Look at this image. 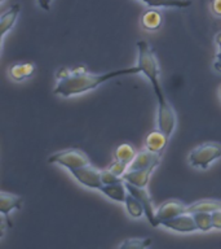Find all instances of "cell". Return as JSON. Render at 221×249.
<instances>
[{
  "label": "cell",
  "mask_w": 221,
  "mask_h": 249,
  "mask_svg": "<svg viewBox=\"0 0 221 249\" xmlns=\"http://www.w3.org/2000/svg\"><path fill=\"white\" fill-rule=\"evenodd\" d=\"M137 53H139L137 66H139L140 73L143 74L147 78V81L150 82L157 101H158V118H157L158 128L170 138L174 134L177 118H176L174 109L167 100L166 93L163 92L162 86L159 82L160 69H159L157 56L146 40L137 42Z\"/></svg>",
  "instance_id": "cell-1"
},
{
  "label": "cell",
  "mask_w": 221,
  "mask_h": 249,
  "mask_svg": "<svg viewBox=\"0 0 221 249\" xmlns=\"http://www.w3.org/2000/svg\"><path fill=\"white\" fill-rule=\"evenodd\" d=\"M139 73L140 69L137 65L101 74L88 73L83 66H79V68L73 70L67 69V68H61L56 74L58 83L54 87L53 93L60 95L62 97H70L97 89V87H100L101 85H104L105 82L110 81L112 78Z\"/></svg>",
  "instance_id": "cell-2"
},
{
  "label": "cell",
  "mask_w": 221,
  "mask_h": 249,
  "mask_svg": "<svg viewBox=\"0 0 221 249\" xmlns=\"http://www.w3.org/2000/svg\"><path fill=\"white\" fill-rule=\"evenodd\" d=\"M221 157V144L213 143H203L199 147L190 152L189 162L191 166L207 169V167Z\"/></svg>",
  "instance_id": "cell-3"
},
{
  "label": "cell",
  "mask_w": 221,
  "mask_h": 249,
  "mask_svg": "<svg viewBox=\"0 0 221 249\" xmlns=\"http://www.w3.org/2000/svg\"><path fill=\"white\" fill-rule=\"evenodd\" d=\"M49 163H58L61 166L66 167L67 170H74L78 167L85 166L88 165L89 157L85 155L84 152L77 148H71V149H65V151L57 152L49 157L48 160Z\"/></svg>",
  "instance_id": "cell-4"
},
{
  "label": "cell",
  "mask_w": 221,
  "mask_h": 249,
  "mask_svg": "<svg viewBox=\"0 0 221 249\" xmlns=\"http://www.w3.org/2000/svg\"><path fill=\"white\" fill-rule=\"evenodd\" d=\"M70 173L83 186L93 188V190H98L102 186V179H101L102 170H98L97 167H93L91 163L85 165V166L74 169V170H70Z\"/></svg>",
  "instance_id": "cell-5"
},
{
  "label": "cell",
  "mask_w": 221,
  "mask_h": 249,
  "mask_svg": "<svg viewBox=\"0 0 221 249\" xmlns=\"http://www.w3.org/2000/svg\"><path fill=\"white\" fill-rule=\"evenodd\" d=\"M126 183V187H127L128 192L131 195H133L137 200H139L143 206V210H145V217L147 218V221L150 222V225L153 227H158L159 223L157 221V215H155V209L153 206V201H151V197L149 192H147L146 187H137L133 186L131 183Z\"/></svg>",
  "instance_id": "cell-6"
},
{
  "label": "cell",
  "mask_w": 221,
  "mask_h": 249,
  "mask_svg": "<svg viewBox=\"0 0 221 249\" xmlns=\"http://www.w3.org/2000/svg\"><path fill=\"white\" fill-rule=\"evenodd\" d=\"M160 225L164 226L166 229H170L172 231L181 233L194 232V231L198 230V226L195 223L193 213H189V212L180 214L177 217L168 219V221H163Z\"/></svg>",
  "instance_id": "cell-7"
},
{
  "label": "cell",
  "mask_w": 221,
  "mask_h": 249,
  "mask_svg": "<svg viewBox=\"0 0 221 249\" xmlns=\"http://www.w3.org/2000/svg\"><path fill=\"white\" fill-rule=\"evenodd\" d=\"M186 212H188V206L184 202L178 201V200H168L159 206L158 210L155 212V215H157V221L160 226L163 221L172 219V218L177 217L182 213H186Z\"/></svg>",
  "instance_id": "cell-8"
},
{
  "label": "cell",
  "mask_w": 221,
  "mask_h": 249,
  "mask_svg": "<svg viewBox=\"0 0 221 249\" xmlns=\"http://www.w3.org/2000/svg\"><path fill=\"white\" fill-rule=\"evenodd\" d=\"M160 157H162V153L151 152L145 148L143 151L136 153L135 160L128 165V170H137V169H142L151 165H159Z\"/></svg>",
  "instance_id": "cell-9"
},
{
  "label": "cell",
  "mask_w": 221,
  "mask_h": 249,
  "mask_svg": "<svg viewBox=\"0 0 221 249\" xmlns=\"http://www.w3.org/2000/svg\"><path fill=\"white\" fill-rule=\"evenodd\" d=\"M158 165H151V166L137 169V170H128L123 174L124 182H128L137 187H146L150 179V175L155 167Z\"/></svg>",
  "instance_id": "cell-10"
},
{
  "label": "cell",
  "mask_w": 221,
  "mask_h": 249,
  "mask_svg": "<svg viewBox=\"0 0 221 249\" xmlns=\"http://www.w3.org/2000/svg\"><path fill=\"white\" fill-rule=\"evenodd\" d=\"M22 197L18 195L11 192H1L0 194V212L4 214V219H8V215L12 210L21 209L22 208Z\"/></svg>",
  "instance_id": "cell-11"
},
{
  "label": "cell",
  "mask_w": 221,
  "mask_h": 249,
  "mask_svg": "<svg viewBox=\"0 0 221 249\" xmlns=\"http://www.w3.org/2000/svg\"><path fill=\"white\" fill-rule=\"evenodd\" d=\"M98 191L116 202H124L128 195V190L124 182L114 183V184H102Z\"/></svg>",
  "instance_id": "cell-12"
},
{
  "label": "cell",
  "mask_w": 221,
  "mask_h": 249,
  "mask_svg": "<svg viewBox=\"0 0 221 249\" xmlns=\"http://www.w3.org/2000/svg\"><path fill=\"white\" fill-rule=\"evenodd\" d=\"M167 142H168V136L158 128V130L149 132V135L145 139V148L151 152L163 153V149L166 148Z\"/></svg>",
  "instance_id": "cell-13"
},
{
  "label": "cell",
  "mask_w": 221,
  "mask_h": 249,
  "mask_svg": "<svg viewBox=\"0 0 221 249\" xmlns=\"http://www.w3.org/2000/svg\"><path fill=\"white\" fill-rule=\"evenodd\" d=\"M36 66L31 62H16L9 68V75L13 81L21 82L35 73Z\"/></svg>",
  "instance_id": "cell-14"
},
{
  "label": "cell",
  "mask_w": 221,
  "mask_h": 249,
  "mask_svg": "<svg viewBox=\"0 0 221 249\" xmlns=\"http://www.w3.org/2000/svg\"><path fill=\"white\" fill-rule=\"evenodd\" d=\"M19 12H21V5L15 4L12 5L7 12H4L0 18V31H1V39H4L5 34L11 30L12 27L15 26L17 17H18Z\"/></svg>",
  "instance_id": "cell-15"
},
{
  "label": "cell",
  "mask_w": 221,
  "mask_h": 249,
  "mask_svg": "<svg viewBox=\"0 0 221 249\" xmlns=\"http://www.w3.org/2000/svg\"><path fill=\"white\" fill-rule=\"evenodd\" d=\"M141 25L145 30L155 31L162 26V15L155 9H149L141 16Z\"/></svg>",
  "instance_id": "cell-16"
},
{
  "label": "cell",
  "mask_w": 221,
  "mask_h": 249,
  "mask_svg": "<svg viewBox=\"0 0 221 249\" xmlns=\"http://www.w3.org/2000/svg\"><path fill=\"white\" fill-rule=\"evenodd\" d=\"M150 8H188L190 0H141Z\"/></svg>",
  "instance_id": "cell-17"
},
{
  "label": "cell",
  "mask_w": 221,
  "mask_h": 249,
  "mask_svg": "<svg viewBox=\"0 0 221 249\" xmlns=\"http://www.w3.org/2000/svg\"><path fill=\"white\" fill-rule=\"evenodd\" d=\"M216 210H221V201H213V200H202V201L194 202L188 206L189 213H197V212H207L213 213Z\"/></svg>",
  "instance_id": "cell-18"
},
{
  "label": "cell",
  "mask_w": 221,
  "mask_h": 249,
  "mask_svg": "<svg viewBox=\"0 0 221 249\" xmlns=\"http://www.w3.org/2000/svg\"><path fill=\"white\" fill-rule=\"evenodd\" d=\"M124 205H126L127 213L129 214L132 218H141L142 215H145V210H143L142 204H141L133 195L129 194V192H128L127 197H126Z\"/></svg>",
  "instance_id": "cell-19"
},
{
  "label": "cell",
  "mask_w": 221,
  "mask_h": 249,
  "mask_svg": "<svg viewBox=\"0 0 221 249\" xmlns=\"http://www.w3.org/2000/svg\"><path fill=\"white\" fill-rule=\"evenodd\" d=\"M193 215L199 231L205 232V231H209L211 229H213L212 213H207V212H197V213H193Z\"/></svg>",
  "instance_id": "cell-20"
},
{
  "label": "cell",
  "mask_w": 221,
  "mask_h": 249,
  "mask_svg": "<svg viewBox=\"0 0 221 249\" xmlns=\"http://www.w3.org/2000/svg\"><path fill=\"white\" fill-rule=\"evenodd\" d=\"M136 152L129 144H120L119 147L115 149V159L120 160L126 163H129L135 160Z\"/></svg>",
  "instance_id": "cell-21"
},
{
  "label": "cell",
  "mask_w": 221,
  "mask_h": 249,
  "mask_svg": "<svg viewBox=\"0 0 221 249\" xmlns=\"http://www.w3.org/2000/svg\"><path fill=\"white\" fill-rule=\"evenodd\" d=\"M151 244L150 239H128L119 245V248H145Z\"/></svg>",
  "instance_id": "cell-22"
},
{
  "label": "cell",
  "mask_w": 221,
  "mask_h": 249,
  "mask_svg": "<svg viewBox=\"0 0 221 249\" xmlns=\"http://www.w3.org/2000/svg\"><path fill=\"white\" fill-rule=\"evenodd\" d=\"M101 179H102V184H114V183L124 182L123 177H119V175L114 174V173L109 170V169H106V170H102Z\"/></svg>",
  "instance_id": "cell-23"
},
{
  "label": "cell",
  "mask_w": 221,
  "mask_h": 249,
  "mask_svg": "<svg viewBox=\"0 0 221 249\" xmlns=\"http://www.w3.org/2000/svg\"><path fill=\"white\" fill-rule=\"evenodd\" d=\"M128 163L123 162V161H120V160H114V162H111L109 165V170L112 171L114 174L119 175V177H123V174L127 171Z\"/></svg>",
  "instance_id": "cell-24"
},
{
  "label": "cell",
  "mask_w": 221,
  "mask_h": 249,
  "mask_svg": "<svg viewBox=\"0 0 221 249\" xmlns=\"http://www.w3.org/2000/svg\"><path fill=\"white\" fill-rule=\"evenodd\" d=\"M215 43H216L217 46V52L216 56H215V61H213V68L216 70L217 73L221 74V31L220 33H217L216 36H215Z\"/></svg>",
  "instance_id": "cell-25"
},
{
  "label": "cell",
  "mask_w": 221,
  "mask_h": 249,
  "mask_svg": "<svg viewBox=\"0 0 221 249\" xmlns=\"http://www.w3.org/2000/svg\"><path fill=\"white\" fill-rule=\"evenodd\" d=\"M213 229L221 230V210H216L212 213Z\"/></svg>",
  "instance_id": "cell-26"
},
{
  "label": "cell",
  "mask_w": 221,
  "mask_h": 249,
  "mask_svg": "<svg viewBox=\"0 0 221 249\" xmlns=\"http://www.w3.org/2000/svg\"><path fill=\"white\" fill-rule=\"evenodd\" d=\"M211 11L215 16L221 17V0H212L211 1Z\"/></svg>",
  "instance_id": "cell-27"
},
{
  "label": "cell",
  "mask_w": 221,
  "mask_h": 249,
  "mask_svg": "<svg viewBox=\"0 0 221 249\" xmlns=\"http://www.w3.org/2000/svg\"><path fill=\"white\" fill-rule=\"evenodd\" d=\"M50 1H52V0H38L39 5H40L44 11H49Z\"/></svg>",
  "instance_id": "cell-28"
},
{
  "label": "cell",
  "mask_w": 221,
  "mask_h": 249,
  "mask_svg": "<svg viewBox=\"0 0 221 249\" xmlns=\"http://www.w3.org/2000/svg\"><path fill=\"white\" fill-rule=\"evenodd\" d=\"M220 93H221V86H220Z\"/></svg>",
  "instance_id": "cell-29"
},
{
  "label": "cell",
  "mask_w": 221,
  "mask_h": 249,
  "mask_svg": "<svg viewBox=\"0 0 221 249\" xmlns=\"http://www.w3.org/2000/svg\"><path fill=\"white\" fill-rule=\"evenodd\" d=\"M1 1H4V0H1Z\"/></svg>",
  "instance_id": "cell-30"
}]
</instances>
